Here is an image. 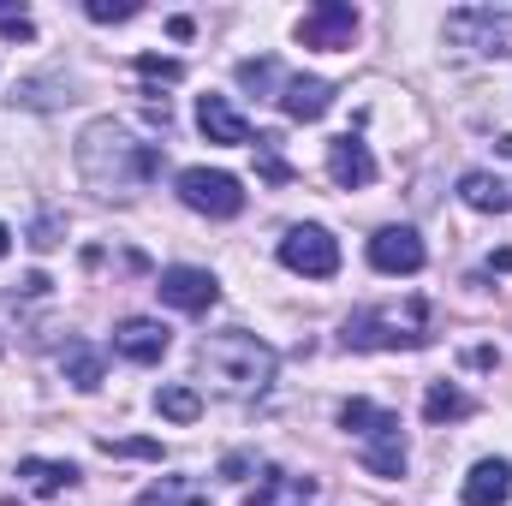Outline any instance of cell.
I'll return each instance as SVG.
<instances>
[{
	"label": "cell",
	"instance_id": "4fadbf2b",
	"mask_svg": "<svg viewBox=\"0 0 512 506\" xmlns=\"http://www.w3.org/2000/svg\"><path fill=\"white\" fill-rule=\"evenodd\" d=\"M286 96H280V108H286V120H298V126H316L328 108H334V84L328 78H310V72H292L286 84H280Z\"/></svg>",
	"mask_w": 512,
	"mask_h": 506
},
{
	"label": "cell",
	"instance_id": "9c48e42d",
	"mask_svg": "<svg viewBox=\"0 0 512 506\" xmlns=\"http://www.w3.org/2000/svg\"><path fill=\"white\" fill-rule=\"evenodd\" d=\"M155 292H161V304H173V310H185V316H203V310H215V298H221V280H215L209 268H191V262H179V268H161Z\"/></svg>",
	"mask_w": 512,
	"mask_h": 506
},
{
	"label": "cell",
	"instance_id": "44dd1931",
	"mask_svg": "<svg viewBox=\"0 0 512 506\" xmlns=\"http://www.w3.org/2000/svg\"><path fill=\"white\" fill-rule=\"evenodd\" d=\"M137 506H209V489L197 477H161L137 495Z\"/></svg>",
	"mask_w": 512,
	"mask_h": 506
},
{
	"label": "cell",
	"instance_id": "f546056e",
	"mask_svg": "<svg viewBox=\"0 0 512 506\" xmlns=\"http://www.w3.org/2000/svg\"><path fill=\"white\" fill-rule=\"evenodd\" d=\"M221 471H227V477H233V483H239V477H245V471H251V453H227V465H221Z\"/></svg>",
	"mask_w": 512,
	"mask_h": 506
},
{
	"label": "cell",
	"instance_id": "5bb4252c",
	"mask_svg": "<svg viewBox=\"0 0 512 506\" xmlns=\"http://www.w3.org/2000/svg\"><path fill=\"white\" fill-rule=\"evenodd\" d=\"M197 126H203V137H209V143H227V149L256 143L251 120H245V114H239L227 96H203V102H197Z\"/></svg>",
	"mask_w": 512,
	"mask_h": 506
},
{
	"label": "cell",
	"instance_id": "3957f363",
	"mask_svg": "<svg viewBox=\"0 0 512 506\" xmlns=\"http://www.w3.org/2000/svg\"><path fill=\"white\" fill-rule=\"evenodd\" d=\"M435 328H429V298H405V304H370L358 316H346V346L358 352H417L429 346Z\"/></svg>",
	"mask_w": 512,
	"mask_h": 506
},
{
	"label": "cell",
	"instance_id": "5b68a950",
	"mask_svg": "<svg viewBox=\"0 0 512 506\" xmlns=\"http://www.w3.org/2000/svg\"><path fill=\"white\" fill-rule=\"evenodd\" d=\"M179 203L209 215V221H233V215H245V185L221 167H185L179 173Z\"/></svg>",
	"mask_w": 512,
	"mask_h": 506
},
{
	"label": "cell",
	"instance_id": "d4e9b609",
	"mask_svg": "<svg viewBox=\"0 0 512 506\" xmlns=\"http://www.w3.org/2000/svg\"><path fill=\"white\" fill-rule=\"evenodd\" d=\"M84 12H90L96 24H126V18H137V12H143V6H137V0H90Z\"/></svg>",
	"mask_w": 512,
	"mask_h": 506
},
{
	"label": "cell",
	"instance_id": "603a6c76",
	"mask_svg": "<svg viewBox=\"0 0 512 506\" xmlns=\"http://www.w3.org/2000/svg\"><path fill=\"white\" fill-rule=\"evenodd\" d=\"M233 78H239L245 90H256V96H268V90L280 84V60H268V54H256V60H239V66H233Z\"/></svg>",
	"mask_w": 512,
	"mask_h": 506
},
{
	"label": "cell",
	"instance_id": "f1b7e54d",
	"mask_svg": "<svg viewBox=\"0 0 512 506\" xmlns=\"http://www.w3.org/2000/svg\"><path fill=\"white\" fill-rule=\"evenodd\" d=\"M30 245H36V251H54V245H60V215H42L36 233H30Z\"/></svg>",
	"mask_w": 512,
	"mask_h": 506
},
{
	"label": "cell",
	"instance_id": "ac0fdd59",
	"mask_svg": "<svg viewBox=\"0 0 512 506\" xmlns=\"http://www.w3.org/2000/svg\"><path fill=\"white\" fill-rule=\"evenodd\" d=\"M459 197H465V209H477V215H507L512 209V191L495 173H483V167H471V173L459 179Z\"/></svg>",
	"mask_w": 512,
	"mask_h": 506
},
{
	"label": "cell",
	"instance_id": "7402d4cb",
	"mask_svg": "<svg viewBox=\"0 0 512 506\" xmlns=\"http://www.w3.org/2000/svg\"><path fill=\"white\" fill-rule=\"evenodd\" d=\"M155 411H161L167 423H197V417H203V393L173 381V387H161V393H155Z\"/></svg>",
	"mask_w": 512,
	"mask_h": 506
},
{
	"label": "cell",
	"instance_id": "52a82bcc",
	"mask_svg": "<svg viewBox=\"0 0 512 506\" xmlns=\"http://www.w3.org/2000/svg\"><path fill=\"white\" fill-rule=\"evenodd\" d=\"M280 262L304 280H328V274H340V239L328 227H292L280 239Z\"/></svg>",
	"mask_w": 512,
	"mask_h": 506
},
{
	"label": "cell",
	"instance_id": "277c9868",
	"mask_svg": "<svg viewBox=\"0 0 512 506\" xmlns=\"http://www.w3.org/2000/svg\"><path fill=\"white\" fill-rule=\"evenodd\" d=\"M340 423L364 441V471L370 477H405V435H399V411L370 405V399H346Z\"/></svg>",
	"mask_w": 512,
	"mask_h": 506
},
{
	"label": "cell",
	"instance_id": "2e32d148",
	"mask_svg": "<svg viewBox=\"0 0 512 506\" xmlns=\"http://www.w3.org/2000/svg\"><path fill=\"white\" fill-rule=\"evenodd\" d=\"M310 495H316L310 477H292V471H280V465H262V477H256V489H251L245 506H304Z\"/></svg>",
	"mask_w": 512,
	"mask_h": 506
},
{
	"label": "cell",
	"instance_id": "4dcf8cb0",
	"mask_svg": "<svg viewBox=\"0 0 512 506\" xmlns=\"http://www.w3.org/2000/svg\"><path fill=\"white\" fill-rule=\"evenodd\" d=\"M471 364H477V370H495L501 358H495V346H477V352H471Z\"/></svg>",
	"mask_w": 512,
	"mask_h": 506
},
{
	"label": "cell",
	"instance_id": "ffe728a7",
	"mask_svg": "<svg viewBox=\"0 0 512 506\" xmlns=\"http://www.w3.org/2000/svg\"><path fill=\"white\" fill-rule=\"evenodd\" d=\"M477 411V399L465 393V387H453V381H435L429 393H423V417L429 423H459V417H471Z\"/></svg>",
	"mask_w": 512,
	"mask_h": 506
},
{
	"label": "cell",
	"instance_id": "e0dca14e",
	"mask_svg": "<svg viewBox=\"0 0 512 506\" xmlns=\"http://www.w3.org/2000/svg\"><path fill=\"white\" fill-rule=\"evenodd\" d=\"M18 483L48 501L60 489H78V465H66V459H18Z\"/></svg>",
	"mask_w": 512,
	"mask_h": 506
},
{
	"label": "cell",
	"instance_id": "ba28073f",
	"mask_svg": "<svg viewBox=\"0 0 512 506\" xmlns=\"http://www.w3.org/2000/svg\"><path fill=\"white\" fill-rule=\"evenodd\" d=\"M352 36H358V6H346V0H322V6H310L298 18V42L304 48H322V54L352 48Z\"/></svg>",
	"mask_w": 512,
	"mask_h": 506
},
{
	"label": "cell",
	"instance_id": "cb8c5ba5",
	"mask_svg": "<svg viewBox=\"0 0 512 506\" xmlns=\"http://www.w3.org/2000/svg\"><path fill=\"white\" fill-rule=\"evenodd\" d=\"M256 161H262V179H268V185H286V179H292V167L280 161V137H274V131L256 137Z\"/></svg>",
	"mask_w": 512,
	"mask_h": 506
},
{
	"label": "cell",
	"instance_id": "4316f807",
	"mask_svg": "<svg viewBox=\"0 0 512 506\" xmlns=\"http://www.w3.org/2000/svg\"><path fill=\"white\" fill-rule=\"evenodd\" d=\"M102 453H126V459H161V441H102Z\"/></svg>",
	"mask_w": 512,
	"mask_h": 506
},
{
	"label": "cell",
	"instance_id": "7a4b0ae2",
	"mask_svg": "<svg viewBox=\"0 0 512 506\" xmlns=\"http://www.w3.org/2000/svg\"><path fill=\"white\" fill-rule=\"evenodd\" d=\"M197 364H203V381H209L221 399L251 405V399L268 393V381H274V346H268L262 334H251V328H221V334L203 340Z\"/></svg>",
	"mask_w": 512,
	"mask_h": 506
},
{
	"label": "cell",
	"instance_id": "7c38bea8",
	"mask_svg": "<svg viewBox=\"0 0 512 506\" xmlns=\"http://www.w3.org/2000/svg\"><path fill=\"white\" fill-rule=\"evenodd\" d=\"M167 346H173V334H167L161 322H149V316H126V322L114 328V352H120L126 364H161Z\"/></svg>",
	"mask_w": 512,
	"mask_h": 506
},
{
	"label": "cell",
	"instance_id": "484cf974",
	"mask_svg": "<svg viewBox=\"0 0 512 506\" xmlns=\"http://www.w3.org/2000/svg\"><path fill=\"white\" fill-rule=\"evenodd\" d=\"M137 72H143V78H161V84H179V78H185V66L167 60V54H137Z\"/></svg>",
	"mask_w": 512,
	"mask_h": 506
},
{
	"label": "cell",
	"instance_id": "1f68e13d",
	"mask_svg": "<svg viewBox=\"0 0 512 506\" xmlns=\"http://www.w3.org/2000/svg\"><path fill=\"white\" fill-rule=\"evenodd\" d=\"M6 251H12V233H6V227H0V262H6Z\"/></svg>",
	"mask_w": 512,
	"mask_h": 506
},
{
	"label": "cell",
	"instance_id": "83f0119b",
	"mask_svg": "<svg viewBox=\"0 0 512 506\" xmlns=\"http://www.w3.org/2000/svg\"><path fill=\"white\" fill-rule=\"evenodd\" d=\"M0 36H12V42H36V24H30L24 12H0Z\"/></svg>",
	"mask_w": 512,
	"mask_h": 506
},
{
	"label": "cell",
	"instance_id": "8fae6325",
	"mask_svg": "<svg viewBox=\"0 0 512 506\" xmlns=\"http://www.w3.org/2000/svg\"><path fill=\"white\" fill-rule=\"evenodd\" d=\"M328 179H334L340 191H364V185H376V155H370V143H364L358 131H346V137L328 143Z\"/></svg>",
	"mask_w": 512,
	"mask_h": 506
},
{
	"label": "cell",
	"instance_id": "9a60e30c",
	"mask_svg": "<svg viewBox=\"0 0 512 506\" xmlns=\"http://www.w3.org/2000/svg\"><path fill=\"white\" fill-rule=\"evenodd\" d=\"M507 495H512V465L507 459H477L471 477H465V489H459L465 506H507Z\"/></svg>",
	"mask_w": 512,
	"mask_h": 506
},
{
	"label": "cell",
	"instance_id": "30bf717a",
	"mask_svg": "<svg viewBox=\"0 0 512 506\" xmlns=\"http://www.w3.org/2000/svg\"><path fill=\"white\" fill-rule=\"evenodd\" d=\"M423 262H429V251H423L417 227H382L370 239V268L376 274H417Z\"/></svg>",
	"mask_w": 512,
	"mask_h": 506
},
{
	"label": "cell",
	"instance_id": "d6986e66",
	"mask_svg": "<svg viewBox=\"0 0 512 506\" xmlns=\"http://www.w3.org/2000/svg\"><path fill=\"white\" fill-rule=\"evenodd\" d=\"M60 376L72 381L78 393H96V387H102V352H96L90 340H72V346L60 352Z\"/></svg>",
	"mask_w": 512,
	"mask_h": 506
},
{
	"label": "cell",
	"instance_id": "6da1fadb",
	"mask_svg": "<svg viewBox=\"0 0 512 506\" xmlns=\"http://www.w3.org/2000/svg\"><path fill=\"white\" fill-rule=\"evenodd\" d=\"M161 143H143L120 120H90L78 131V173L96 197H137L143 185L161 179Z\"/></svg>",
	"mask_w": 512,
	"mask_h": 506
},
{
	"label": "cell",
	"instance_id": "8992f818",
	"mask_svg": "<svg viewBox=\"0 0 512 506\" xmlns=\"http://www.w3.org/2000/svg\"><path fill=\"white\" fill-rule=\"evenodd\" d=\"M447 42L471 54H512V12L507 6H459L447 12Z\"/></svg>",
	"mask_w": 512,
	"mask_h": 506
}]
</instances>
